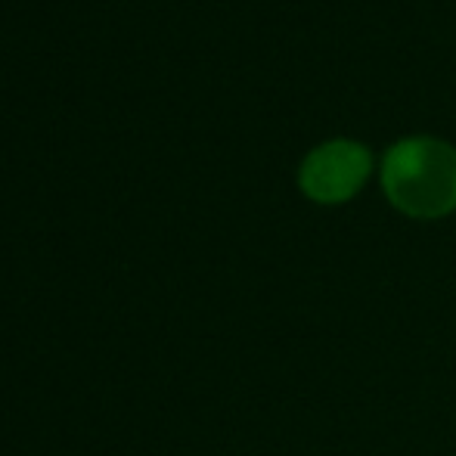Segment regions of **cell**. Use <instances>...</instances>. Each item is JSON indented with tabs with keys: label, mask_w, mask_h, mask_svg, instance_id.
<instances>
[{
	"label": "cell",
	"mask_w": 456,
	"mask_h": 456,
	"mask_svg": "<svg viewBox=\"0 0 456 456\" xmlns=\"http://www.w3.org/2000/svg\"><path fill=\"white\" fill-rule=\"evenodd\" d=\"M382 190L407 217H447L456 211V150L438 137L397 140L382 159Z\"/></svg>",
	"instance_id": "cell-1"
},
{
	"label": "cell",
	"mask_w": 456,
	"mask_h": 456,
	"mask_svg": "<svg viewBox=\"0 0 456 456\" xmlns=\"http://www.w3.org/2000/svg\"><path fill=\"white\" fill-rule=\"evenodd\" d=\"M372 171L370 150L354 140H326L305 156L298 168V186L320 205H342L361 192Z\"/></svg>",
	"instance_id": "cell-2"
}]
</instances>
